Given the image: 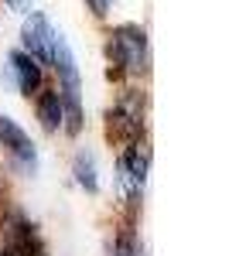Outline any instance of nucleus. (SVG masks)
<instances>
[{"instance_id": "1", "label": "nucleus", "mask_w": 246, "mask_h": 256, "mask_svg": "<svg viewBox=\"0 0 246 256\" xmlns=\"http://www.w3.org/2000/svg\"><path fill=\"white\" fill-rule=\"evenodd\" d=\"M106 58H110V72L116 76H144L147 72V31L140 24H116L106 38Z\"/></svg>"}, {"instance_id": "2", "label": "nucleus", "mask_w": 246, "mask_h": 256, "mask_svg": "<svg viewBox=\"0 0 246 256\" xmlns=\"http://www.w3.org/2000/svg\"><path fill=\"white\" fill-rule=\"evenodd\" d=\"M0 147H4V154H7L10 168L18 174L24 178L38 174V147H34V140L28 137V130L7 113H0Z\"/></svg>"}, {"instance_id": "7", "label": "nucleus", "mask_w": 246, "mask_h": 256, "mask_svg": "<svg viewBox=\"0 0 246 256\" xmlns=\"http://www.w3.org/2000/svg\"><path fill=\"white\" fill-rule=\"evenodd\" d=\"M72 174H76V184L82 192H89V195L100 192V171H96V158L89 150H79L72 158Z\"/></svg>"}, {"instance_id": "8", "label": "nucleus", "mask_w": 246, "mask_h": 256, "mask_svg": "<svg viewBox=\"0 0 246 256\" xmlns=\"http://www.w3.org/2000/svg\"><path fill=\"white\" fill-rule=\"evenodd\" d=\"M113 256H140V250H137V239H134V232H123V236L116 239V246H113Z\"/></svg>"}, {"instance_id": "4", "label": "nucleus", "mask_w": 246, "mask_h": 256, "mask_svg": "<svg viewBox=\"0 0 246 256\" xmlns=\"http://www.w3.org/2000/svg\"><path fill=\"white\" fill-rule=\"evenodd\" d=\"M4 79L10 82V89L20 92L24 99H34L41 89H44V68H41L38 58H31L24 48H18V52L7 55V72H4Z\"/></svg>"}, {"instance_id": "10", "label": "nucleus", "mask_w": 246, "mask_h": 256, "mask_svg": "<svg viewBox=\"0 0 246 256\" xmlns=\"http://www.w3.org/2000/svg\"><path fill=\"white\" fill-rule=\"evenodd\" d=\"M7 4H10L14 10H20V14H24V10H31V0H7Z\"/></svg>"}, {"instance_id": "9", "label": "nucleus", "mask_w": 246, "mask_h": 256, "mask_svg": "<svg viewBox=\"0 0 246 256\" xmlns=\"http://www.w3.org/2000/svg\"><path fill=\"white\" fill-rule=\"evenodd\" d=\"M86 4H89V10H92L96 18H106V14H110V7H113L116 0H86Z\"/></svg>"}, {"instance_id": "6", "label": "nucleus", "mask_w": 246, "mask_h": 256, "mask_svg": "<svg viewBox=\"0 0 246 256\" xmlns=\"http://www.w3.org/2000/svg\"><path fill=\"white\" fill-rule=\"evenodd\" d=\"M34 113H38L41 126L48 130V134H58L62 123H65V110H62V96L55 86H48V89H41L38 96H34Z\"/></svg>"}, {"instance_id": "5", "label": "nucleus", "mask_w": 246, "mask_h": 256, "mask_svg": "<svg viewBox=\"0 0 246 256\" xmlns=\"http://www.w3.org/2000/svg\"><path fill=\"white\" fill-rule=\"evenodd\" d=\"M55 38H58V28L52 20L31 10V18H24V28H20V41H24V52L31 58H38L41 65L52 62V48H55Z\"/></svg>"}, {"instance_id": "3", "label": "nucleus", "mask_w": 246, "mask_h": 256, "mask_svg": "<svg viewBox=\"0 0 246 256\" xmlns=\"http://www.w3.org/2000/svg\"><path fill=\"white\" fill-rule=\"evenodd\" d=\"M144 181H147V150L137 144H126L116 158V184H120L123 198L130 205H137L144 195Z\"/></svg>"}]
</instances>
